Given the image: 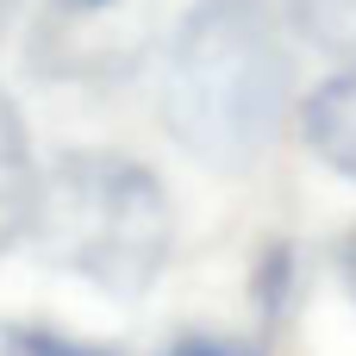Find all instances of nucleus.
<instances>
[{
  "label": "nucleus",
  "instance_id": "f257e3e1",
  "mask_svg": "<svg viewBox=\"0 0 356 356\" xmlns=\"http://www.w3.org/2000/svg\"><path fill=\"white\" fill-rule=\"evenodd\" d=\"M294 69L263 0H207L163 63V125L213 169H250L288 125Z\"/></svg>",
  "mask_w": 356,
  "mask_h": 356
},
{
  "label": "nucleus",
  "instance_id": "f03ea898",
  "mask_svg": "<svg viewBox=\"0 0 356 356\" xmlns=\"http://www.w3.org/2000/svg\"><path fill=\"white\" fill-rule=\"evenodd\" d=\"M31 232L44 257L106 294H144L175 244V207L163 181L131 156H63L38 181Z\"/></svg>",
  "mask_w": 356,
  "mask_h": 356
},
{
  "label": "nucleus",
  "instance_id": "7ed1b4c3",
  "mask_svg": "<svg viewBox=\"0 0 356 356\" xmlns=\"http://www.w3.org/2000/svg\"><path fill=\"white\" fill-rule=\"evenodd\" d=\"M300 125H307V144H313L338 175L356 181V69L332 75V81L307 100Z\"/></svg>",
  "mask_w": 356,
  "mask_h": 356
},
{
  "label": "nucleus",
  "instance_id": "20e7f679",
  "mask_svg": "<svg viewBox=\"0 0 356 356\" xmlns=\"http://www.w3.org/2000/svg\"><path fill=\"white\" fill-rule=\"evenodd\" d=\"M38 213V169H31V144L25 125L13 113V100L0 94V250L31 225Z\"/></svg>",
  "mask_w": 356,
  "mask_h": 356
},
{
  "label": "nucleus",
  "instance_id": "39448f33",
  "mask_svg": "<svg viewBox=\"0 0 356 356\" xmlns=\"http://www.w3.org/2000/svg\"><path fill=\"white\" fill-rule=\"evenodd\" d=\"M288 19L325 50H356V0H288Z\"/></svg>",
  "mask_w": 356,
  "mask_h": 356
},
{
  "label": "nucleus",
  "instance_id": "423d86ee",
  "mask_svg": "<svg viewBox=\"0 0 356 356\" xmlns=\"http://www.w3.org/2000/svg\"><path fill=\"white\" fill-rule=\"evenodd\" d=\"M6 350L13 356H119L113 344H75V338L44 332V325H13L6 332Z\"/></svg>",
  "mask_w": 356,
  "mask_h": 356
},
{
  "label": "nucleus",
  "instance_id": "0eeeda50",
  "mask_svg": "<svg viewBox=\"0 0 356 356\" xmlns=\"http://www.w3.org/2000/svg\"><path fill=\"white\" fill-rule=\"evenodd\" d=\"M163 356H257V350H244V344H225V338H181L175 350H163Z\"/></svg>",
  "mask_w": 356,
  "mask_h": 356
},
{
  "label": "nucleus",
  "instance_id": "6e6552de",
  "mask_svg": "<svg viewBox=\"0 0 356 356\" xmlns=\"http://www.w3.org/2000/svg\"><path fill=\"white\" fill-rule=\"evenodd\" d=\"M344 282H350V294H356V232H350V244H344Z\"/></svg>",
  "mask_w": 356,
  "mask_h": 356
},
{
  "label": "nucleus",
  "instance_id": "1a4fd4ad",
  "mask_svg": "<svg viewBox=\"0 0 356 356\" xmlns=\"http://www.w3.org/2000/svg\"><path fill=\"white\" fill-rule=\"evenodd\" d=\"M13 6H19V0H0V31H6V13H13Z\"/></svg>",
  "mask_w": 356,
  "mask_h": 356
}]
</instances>
